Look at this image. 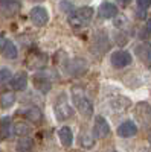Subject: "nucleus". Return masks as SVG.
I'll use <instances>...</instances> for the list:
<instances>
[{"instance_id":"obj_1","label":"nucleus","mask_w":151,"mask_h":152,"mask_svg":"<svg viewBox=\"0 0 151 152\" xmlns=\"http://www.w3.org/2000/svg\"><path fill=\"white\" fill-rule=\"evenodd\" d=\"M72 102L73 105L77 107V110L82 114L84 117H92L93 114V105H92V100L87 97L85 91L82 90L81 87H73L72 88Z\"/></svg>"},{"instance_id":"obj_2","label":"nucleus","mask_w":151,"mask_h":152,"mask_svg":"<svg viewBox=\"0 0 151 152\" xmlns=\"http://www.w3.org/2000/svg\"><path fill=\"white\" fill-rule=\"evenodd\" d=\"M93 17V9L90 6H82L77 11H73V14L69 17V24L73 28H85L90 23Z\"/></svg>"},{"instance_id":"obj_3","label":"nucleus","mask_w":151,"mask_h":152,"mask_svg":"<svg viewBox=\"0 0 151 152\" xmlns=\"http://www.w3.org/2000/svg\"><path fill=\"white\" fill-rule=\"evenodd\" d=\"M54 111H55L57 120H60V122H64V120H67V119H70L73 116V110H72L70 104L67 102L66 94H61L60 99H57Z\"/></svg>"},{"instance_id":"obj_4","label":"nucleus","mask_w":151,"mask_h":152,"mask_svg":"<svg viewBox=\"0 0 151 152\" xmlns=\"http://www.w3.org/2000/svg\"><path fill=\"white\" fill-rule=\"evenodd\" d=\"M131 53L127 52V50H116V52H113L111 56H110V62L111 66L115 69H124L131 64Z\"/></svg>"},{"instance_id":"obj_5","label":"nucleus","mask_w":151,"mask_h":152,"mask_svg":"<svg viewBox=\"0 0 151 152\" xmlns=\"http://www.w3.org/2000/svg\"><path fill=\"white\" fill-rule=\"evenodd\" d=\"M47 55L43 53V52H38V50H35V52H31L28 59H26V64L29 69H34V70H38V69H44L47 66Z\"/></svg>"},{"instance_id":"obj_6","label":"nucleus","mask_w":151,"mask_h":152,"mask_svg":"<svg viewBox=\"0 0 151 152\" xmlns=\"http://www.w3.org/2000/svg\"><path fill=\"white\" fill-rule=\"evenodd\" d=\"M29 15H31V21L35 24V26H38V28L46 26L47 21H49V12H47V9L43 8V6H35V8H32Z\"/></svg>"},{"instance_id":"obj_7","label":"nucleus","mask_w":151,"mask_h":152,"mask_svg":"<svg viewBox=\"0 0 151 152\" xmlns=\"http://www.w3.org/2000/svg\"><path fill=\"white\" fill-rule=\"evenodd\" d=\"M93 137L96 138H105L110 134V125L108 122L102 117V116H96L95 117V123H93V131H92Z\"/></svg>"},{"instance_id":"obj_8","label":"nucleus","mask_w":151,"mask_h":152,"mask_svg":"<svg viewBox=\"0 0 151 152\" xmlns=\"http://www.w3.org/2000/svg\"><path fill=\"white\" fill-rule=\"evenodd\" d=\"M134 114H136V119L141 123H144L145 126H151V107L147 102L137 104L136 110H134Z\"/></svg>"},{"instance_id":"obj_9","label":"nucleus","mask_w":151,"mask_h":152,"mask_svg":"<svg viewBox=\"0 0 151 152\" xmlns=\"http://www.w3.org/2000/svg\"><path fill=\"white\" fill-rule=\"evenodd\" d=\"M32 84H34V88H37L38 91H41L44 94L49 93L50 88H52V82H50V79L44 73H35L32 76Z\"/></svg>"},{"instance_id":"obj_10","label":"nucleus","mask_w":151,"mask_h":152,"mask_svg":"<svg viewBox=\"0 0 151 152\" xmlns=\"http://www.w3.org/2000/svg\"><path fill=\"white\" fill-rule=\"evenodd\" d=\"M87 69H89V64H87V61L82 59V58H75L69 62L67 66V72L73 76H81L82 73L87 72Z\"/></svg>"},{"instance_id":"obj_11","label":"nucleus","mask_w":151,"mask_h":152,"mask_svg":"<svg viewBox=\"0 0 151 152\" xmlns=\"http://www.w3.org/2000/svg\"><path fill=\"white\" fill-rule=\"evenodd\" d=\"M20 11V3L17 0H0V14L5 17H12Z\"/></svg>"},{"instance_id":"obj_12","label":"nucleus","mask_w":151,"mask_h":152,"mask_svg":"<svg viewBox=\"0 0 151 152\" xmlns=\"http://www.w3.org/2000/svg\"><path fill=\"white\" fill-rule=\"evenodd\" d=\"M134 52H136L137 58H139L147 67H151V44H148V43L137 44Z\"/></svg>"},{"instance_id":"obj_13","label":"nucleus","mask_w":151,"mask_h":152,"mask_svg":"<svg viewBox=\"0 0 151 152\" xmlns=\"http://www.w3.org/2000/svg\"><path fill=\"white\" fill-rule=\"evenodd\" d=\"M137 134V125L131 120H125L118 126V135L122 138H130Z\"/></svg>"},{"instance_id":"obj_14","label":"nucleus","mask_w":151,"mask_h":152,"mask_svg":"<svg viewBox=\"0 0 151 152\" xmlns=\"http://www.w3.org/2000/svg\"><path fill=\"white\" fill-rule=\"evenodd\" d=\"M18 113L23 114V116L26 117L29 122H32V123H38V122H41V119H43L41 110H40L38 107H34V105H31V107H28V108H23V110H20Z\"/></svg>"},{"instance_id":"obj_15","label":"nucleus","mask_w":151,"mask_h":152,"mask_svg":"<svg viewBox=\"0 0 151 152\" xmlns=\"http://www.w3.org/2000/svg\"><path fill=\"white\" fill-rule=\"evenodd\" d=\"M99 15L102 18H113L118 15V6L111 2H104L99 6Z\"/></svg>"},{"instance_id":"obj_16","label":"nucleus","mask_w":151,"mask_h":152,"mask_svg":"<svg viewBox=\"0 0 151 152\" xmlns=\"http://www.w3.org/2000/svg\"><path fill=\"white\" fill-rule=\"evenodd\" d=\"M11 87L14 88V90H24V88L28 87V75L26 72H18L14 78L11 79Z\"/></svg>"},{"instance_id":"obj_17","label":"nucleus","mask_w":151,"mask_h":152,"mask_svg":"<svg viewBox=\"0 0 151 152\" xmlns=\"http://www.w3.org/2000/svg\"><path fill=\"white\" fill-rule=\"evenodd\" d=\"M58 137H60V142L64 148H70L72 143H73V134H72V129L69 126H63V128L58 131Z\"/></svg>"},{"instance_id":"obj_18","label":"nucleus","mask_w":151,"mask_h":152,"mask_svg":"<svg viewBox=\"0 0 151 152\" xmlns=\"http://www.w3.org/2000/svg\"><path fill=\"white\" fill-rule=\"evenodd\" d=\"M14 104H15V94L12 91H3L0 94V107L3 110H9Z\"/></svg>"},{"instance_id":"obj_19","label":"nucleus","mask_w":151,"mask_h":152,"mask_svg":"<svg viewBox=\"0 0 151 152\" xmlns=\"http://www.w3.org/2000/svg\"><path fill=\"white\" fill-rule=\"evenodd\" d=\"M32 140L28 137H21L20 140L17 142V146H15V151L17 152H32Z\"/></svg>"},{"instance_id":"obj_20","label":"nucleus","mask_w":151,"mask_h":152,"mask_svg":"<svg viewBox=\"0 0 151 152\" xmlns=\"http://www.w3.org/2000/svg\"><path fill=\"white\" fill-rule=\"evenodd\" d=\"M17 55H18V52H17L15 44L8 40L6 44H5V49H3V56H5L6 59H15Z\"/></svg>"},{"instance_id":"obj_21","label":"nucleus","mask_w":151,"mask_h":152,"mask_svg":"<svg viewBox=\"0 0 151 152\" xmlns=\"http://www.w3.org/2000/svg\"><path fill=\"white\" fill-rule=\"evenodd\" d=\"M80 143L84 149H90L95 146V137L93 134H89V132H81L80 134Z\"/></svg>"},{"instance_id":"obj_22","label":"nucleus","mask_w":151,"mask_h":152,"mask_svg":"<svg viewBox=\"0 0 151 152\" xmlns=\"http://www.w3.org/2000/svg\"><path fill=\"white\" fill-rule=\"evenodd\" d=\"M11 134V117H3L0 120V138H6Z\"/></svg>"},{"instance_id":"obj_23","label":"nucleus","mask_w":151,"mask_h":152,"mask_svg":"<svg viewBox=\"0 0 151 152\" xmlns=\"http://www.w3.org/2000/svg\"><path fill=\"white\" fill-rule=\"evenodd\" d=\"M12 132L18 137H26L31 132V126L26 125V123H15L14 128H12Z\"/></svg>"},{"instance_id":"obj_24","label":"nucleus","mask_w":151,"mask_h":152,"mask_svg":"<svg viewBox=\"0 0 151 152\" xmlns=\"http://www.w3.org/2000/svg\"><path fill=\"white\" fill-rule=\"evenodd\" d=\"M11 76H12V73H11L9 69H2V70H0V85L9 82Z\"/></svg>"},{"instance_id":"obj_25","label":"nucleus","mask_w":151,"mask_h":152,"mask_svg":"<svg viewBox=\"0 0 151 152\" xmlns=\"http://www.w3.org/2000/svg\"><path fill=\"white\" fill-rule=\"evenodd\" d=\"M137 5H139L141 9H147L150 5H151V0H136Z\"/></svg>"},{"instance_id":"obj_26","label":"nucleus","mask_w":151,"mask_h":152,"mask_svg":"<svg viewBox=\"0 0 151 152\" xmlns=\"http://www.w3.org/2000/svg\"><path fill=\"white\" fill-rule=\"evenodd\" d=\"M5 44H6V40H5V38H3L2 35H0V53L3 52V49H5Z\"/></svg>"},{"instance_id":"obj_27","label":"nucleus","mask_w":151,"mask_h":152,"mask_svg":"<svg viewBox=\"0 0 151 152\" xmlns=\"http://www.w3.org/2000/svg\"><path fill=\"white\" fill-rule=\"evenodd\" d=\"M147 29H148V31L151 32V18H150V20L147 21Z\"/></svg>"},{"instance_id":"obj_28","label":"nucleus","mask_w":151,"mask_h":152,"mask_svg":"<svg viewBox=\"0 0 151 152\" xmlns=\"http://www.w3.org/2000/svg\"><path fill=\"white\" fill-rule=\"evenodd\" d=\"M121 3H122V5H127V3H128V0H121Z\"/></svg>"},{"instance_id":"obj_29","label":"nucleus","mask_w":151,"mask_h":152,"mask_svg":"<svg viewBox=\"0 0 151 152\" xmlns=\"http://www.w3.org/2000/svg\"><path fill=\"white\" fill-rule=\"evenodd\" d=\"M113 152H116V151H113Z\"/></svg>"}]
</instances>
